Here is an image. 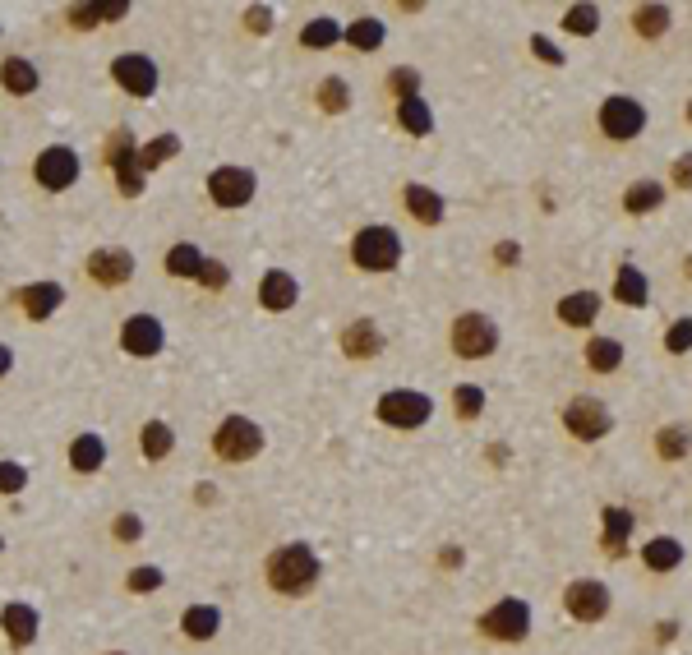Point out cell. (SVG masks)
I'll list each match as a JSON object with an SVG mask.
<instances>
[{
	"label": "cell",
	"instance_id": "cell-21",
	"mask_svg": "<svg viewBox=\"0 0 692 655\" xmlns=\"http://www.w3.org/2000/svg\"><path fill=\"white\" fill-rule=\"evenodd\" d=\"M70 466L79 476L102 471V466H107V439H102V434H79V439L70 443Z\"/></svg>",
	"mask_w": 692,
	"mask_h": 655
},
{
	"label": "cell",
	"instance_id": "cell-38",
	"mask_svg": "<svg viewBox=\"0 0 692 655\" xmlns=\"http://www.w3.org/2000/svg\"><path fill=\"white\" fill-rule=\"evenodd\" d=\"M563 28L577 37H596L600 33V10L596 5H573V10L563 14Z\"/></svg>",
	"mask_w": 692,
	"mask_h": 655
},
{
	"label": "cell",
	"instance_id": "cell-29",
	"mask_svg": "<svg viewBox=\"0 0 692 655\" xmlns=\"http://www.w3.org/2000/svg\"><path fill=\"white\" fill-rule=\"evenodd\" d=\"M642 563H646L651 572H674V568L683 563V540H674V536H656V540H646Z\"/></svg>",
	"mask_w": 692,
	"mask_h": 655
},
{
	"label": "cell",
	"instance_id": "cell-27",
	"mask_svg": "<svg viewBox=\"0 0 692 655\" xmlns=\"http://www.w3.org/2000/svg\"><path fill=\"white\" fill-rule=\"evenodd\" d=\"M397 125H402L411 139H425V134H434V111L425 97H406V102H397Z\"/></svg>",
	"mask_w": 692,
	"mask_h": 655
},
{
	"label": "cell",
	"instance_id": "cell-45",
	"mask_svg": "<svg viewBox=\"0 0 692 655\" xmlns=\"http://www.w3.org/2000/svg\"><path fill=\"white\" fill-rule=\"evenodd\" d=\"M199 282L208 286V291H222V286L231 282V273H227V263H217V259H203V268H199Z\"/></svg>",
	"mask_w": 692,
	"mask_h": 655
},
{
	"label": "cell",
	"instance_id": "cell-14",
	"mask_svg": "<svg viewBox=\"0 0 692 655\" xmlns=\"http://www.w3.org/2000/svg\"><path fill=\"white\" fill-rule=\"evenodd\" d=\"M0 628H5L14 651H28L37 642V632H42V619H37V609L28 600H10V605H0Z\"/></svg>",
	"mask_w": 692,
	"mask_h": 655
},
{
	"label": "cell",
	"instance_id": "cell-11",
	"mask_svg": "<svg viewBox=\"0 0 692 655\" xmlns=\"http://www.w3.org/2000/svg\"><path fill=\"white\" fill-rule=\"evenodd\" d=\"M254 190H259V180H254L250 167H217L208 176V199L217 208H245L254 199Z\"/></svg>",
	"mask_w": 692,
	"mask_h": 655
},
{
	"label": "cell",
	"instance_id": "cell-39",
	"mask_svg": "<svg viewBox=\"0 0 692 655\" xmlns=\"http://www.w3.org/2000/svg\"><path fill=\"white\" fill-rule=\"evenodd\" d=\"M453 406H457V416H462V420H476L480 411H485V393H480L476 383H457Z\"/></svg>",
	"mask_w": 692,
	"mask_h": 655
},
{
	"label": "cell",
	"instance_id": "cell-7",
	"mask_svg": "<svg viewBox=\"0 0 692 655\" xmlns=\"http://www.w3.org/2000/svg\"><path fill=\"white\" fill-rule=\"evenodd\" d=\"M600 134L614 143H633L637 134L646 130V107L637 102V97L628 93H609L605 102H600Z\"/></svg>",
	"mask_w": 692,
	"mask_h": 655
},
{
	"label": "cell",
	"instance_id": "cell-5",
	"mask_svg": "<svg viewBox=\"0 0 692 655\" xmlns=\"http://www.w3.org/2000/svg\"><path fill=\"white\" fill-rule=\"evenodd\" d=\"M563 429H568L577 443H600V439H609V429H614V411L591 393L573 397V402L563 406Z\"/></svg>",
	"mask_w": 692,
	"mask_h": 655
},
{
	"label": "cell",
	"instance_id": "cell-28",
	"mask_svg": "<svg viewBox=\"0 0 692 655\" xmlns=\"http://www.w3.org/2000/svg\"><path fill=\"white\" fill-rule=\"evenodd\" d=\"M0 84H5V93H14V97L37 93V65L24 56H10L0 65Z\"/></svg>",
	"mask_w": 692,
	"mask_h": 655
},
{
	"label": "cell",
	"instance_id": "cell-36",
	"mask_svg": "<svg viewBox=\"0 0 692 655\" xmlns=\"http://www.w3.org/2000/svg\"><path fill=\"white\" fill-rule=\"evenodd\" d=\"M342 37H346V42H351L356 51H379V47H383V37H388V33H383L379 19H356V24L346 28Z\"/></svg>",
	"mask_w": 692,
	"mask_h": 655
},
{
	"label": "cell",
	"instance_id": "cell-25",
	"mask_svg": "<svg viewBox=\"0 0 692 655\" xmlns=\"http://www.w3.org/2000/svg\"><path fill=\"white\" fill-rule=\"evenodd\" d=\"M656 208H665V185L660 180H637V185L623 190V213L646 217V213H656Z\"/></svg>",
	"mask_w": 692,
	"mask_h": 655
},
{
	"label": "cell",
	"instance_id": "cell-3",
	"mask_svg": "<svg viewBox=\"0 0 692 655\" xmlns=\"http://www.w3.org/2000/svg\"><path fill=\"white\" fill-rule=\"evenodd\" d=\"M351 263L360 273H393L402 263V236L393 227H365L351 240Z\"/></svg>",
	"mask_w": 692,
	"mask_h": 655
},
{
	"label": "cell",
	"instance_id": "cell-17",
	"mask_svg": "<svg viewBox=\"0 0 692 655\" xmlns=\"http://www.w3.org/2000/svg\"><path fill=\"white\" fill-rule=\"evenodd\" d=\"M88 273H93V282H102V286H125L134 277V259L125 250H97L93 259H88Z\"/></svg>",
	"mask_w": 692,
	"mask_h": 655
},
{
	"label": "cell",
	"instance_id": "cell-48",
	"mask_svg": "<svg viewBox=\"0 0 692 655\" xmlns=\"http://www.w3.org/2000/svg\"><path fill=\"white\" fill-rule=\"evenodd\" d=\"M245 28H250V33H268V28H273V10H268V5L245 10Z\"/></svg>",
	"mask_w": 692,
	"mask_h": 655
},
{
	"label": "cell",
	"instance_id": "cell-34",
	"mask_svg": "<svg viewBox=\"0 0 692 655\" xmlns=\"http://www.w3.org/2000/svg\"><path fill=\"white\" fill-rule=\"evenodd\" d=\"M337 42H342V28H337L333 19H310L305 33H300V47L305 51H328V47H337Z\"/></svg>",
	"mask_w": 692,
	"mask_h": 655
},
{
	"label": "cell",
	"instance_id": "cell-52",
	"mask_svg": "<svg viewBox=\"0 0 692 655\" xmlns=\"http://www.w3.org/2000/svg\"><path fill=\"white\" fill-rule=\"evenodd\" d=\"M10 365H14V356H10V346H0V374H10Z\"/></svg>",
	"mask_w": 692,
	"mask_h": 655
},
{
	"label": "cell",
	"instance_id": "cell-54",
	"mask_svg": "<svg viewBox=\"0 0 692 655\" xmlns=\"http://www.w3.org/2000/svg\"><path fill=\"white\" fill-rule=\"evenodd\" d=\"M111 655H125V651H111Z\"/></svg>",
	"mask_w": 692,
	"mask_h": 655
},
{
	"label": "cell",
	"instance_id": "cell-18",
	"mask_svg": "<svg viewBox=\"0 0 692 655\" xmlns=\"http://www.w3.org/2000/svg\"><path fill=\"white\" fill-rule=\"evenodd\" d=\"M402 203H406V213L416 217L420 227H439V222H443V194H434L430 185H406Z\"/></svg>",
	"mask_w": 692,
	"mask_h": 655
},
{
	"label": "cell",
	"instance_id": "cell-19",
	"mask_svg": "<svg viewBox=\"0 0 692 655\" xmlns=\"http://www.w3.org/2000/svg\"><path fill=\"white\" fill-rule=\"evenodd\" d=\"M342 351H346L351 360H374V356L383 351V333L374 328L370 319H356V323H351V328L342 333Z\"/></svg>",
	"mask_w": 692,
	"mask_h": 655
},
{
	"label": "cell",
	"instance_id": "cell-41",
	"mask_svg": "<svg viewBox=\"0 0 692 655\" xmlns=\"http://www.w3.org/2000/svg\"><path fill=\"white\" fill-rule=\"evenodd\" d=\"M111 540H120V545H139V540H144V517L120 513L116 522H111Z\"/></svg>",
	"mask_w": 692,
	"mask_h": 655
},
{
	"label": "cell",
	"instance_id": "cell-6",
	"mask_svg": "<svg viewBox=\"0 0 692 655\" xmlns=\"http://www.w3.org/2000/svg\"><path fill=\"white\" fill-rule=\"evenodd\" d=\"M213 453L222 462H250L263 453V429L250 416H227L213 429Z\"/></svg>",
	"mask_w": 692,
	"mask_h": 655
},
{
	"label": "cell",
	"instance_id": "cell-10",
	"mask_svg": "<svg viewBox=\"0 0 692 655\" xmlns=\"http://www.w3.org/2000/svg\"><path fill=\"white\" fill-rule=\"evenodd\" d=\"M79 171H84V162H79V153L74 148H65V143H56V148H47V153H37L33 162V176L42 190L60 194V190H70L74 180H79Z\"/></svg>",
	"mask_w": 692,
	"mask_h": 655
},
{
	"label": "cell",
	"instance_id": "cell-22",
	"mask_svg": "<svg viewBox=\"0 0 692 655\" xmlns=\"http://www.w3.org/2000/svg\"><path fill=\"white\" fill-rule=\"evenodd\" d=\"M614 300H619V305H633V310H642L646 300H651V286H646L642 268L619 263V273H614Z\"/></svg>",
	"mask_w": 692,
	"mask_h": 655
},
{
	"label": "cell",
	"instance_id": "cell-1",
	"mask_svg": "<svg viewBox=\"0 0 692 655\" xmlns=\"http://www.w3.org/2000/svg\"><path fill=\"white\" fill-rule=\"evenodd\" d=\"M319 577H323V563L314 554V545H305V540H291V545L273 549L268 563H263V582L287 600L310 596L314 586H319Z\"/></svg>",
	"mask_w": 692,
	"mask_h": 655
},
{
	"label": "cell",
	"instance_id": "cell-37",
	"mask_svg": "<svg viewBox=\"0 0 692 655\" xmlns=\"http://www.w3.org/2000/svg\"><path fill=\"white\" fill-rule=\"evenodd\" d=\"M319 107L323 111H333V116H342L346 107H351V84H346V79H323L319 84Z\"/></svg>",
	"mask_w": 692,
	"mask_h": 655
},
{
	"label": "cell",
	"instance_id": "cell-24",
	"mask_svg": "<svg viewBox=\"0 0 692 655\" xmlns=\"http://www.w3.org/2000/svg\"><path fill=\"white\" fill-rule=\"evenodd\" d=\"M60 300H65V291H60L56 282H37V286H24V291H19V305L28 310V319H51V314L60 310Z\"/></svg>",
	"mask_w": 692,
	"mask_h": 655
},
{
	"label": "cell",
	"instance_id": "cell-23",
	"mask_svg": "<svg viewBox=\"0 0 692 655\" xmlns=\"http://www.w3.org/2000/svg\"><path fill=\"white\" fill-rule=\"evenodd\" d=\"M559 319L568 328H591L600 319V296L596 291H573V296L559 300Z\"/></svg>",
	"mask_w": 692,
	"mask_h": 655
},
{
	"label": "cell",
	"instance_id": "cell-2",
	"mask_svg": "<svg viewBox=\"0 0 692 655\" xmlns=\"http://www.w3.org/2000/svg\"><path fill=\"white\" fill-rule=\"evenodd\" d=\"M476 632L485 637V642H503V646L526 642V637H531V605L517 600V596L494 600V605L476 619Z\"/></svg>",
	"mask_w": 692,
	"mask_h": 655
},
{
	"label": "cell",
	"instance_id": "cell-31",
	"mask_svg": "<svg viewBox=\"0 0 692 655\" xmlns=\"http://www.w3.org/2000/svg\"><path fill=\"white\" fill-rule=\"evenodd\" d=\"M171 448H176V434H171L167 420H148V425L139 429V453H144L148 462H162Z\"/></svg>",
	"mask_w": 692,
	"mask_h": 655
},
{
	"label": "cell",
	"instance_id": "cell-53",
	"mask_svg": "<svg viewBox=\"0 0 692 655\" xmlns=\"http://www.w3.org/2000/svg\"><path fill=\"white\" fill-rule=\"evenodd\" d=\"M683 273H688V282H692V254H688V259H683Z\"/></svg>",
	"mask_w": 692,
	"mask_h": 655
},
{
	"label": "cell",
	"instance_id": "cell-55",
	"mask_svg": "<svg viewBox=\"0 0 692 655\" xmlns=\"http://www.w3.org/2000/svg\"><path fill=\"white\" fill-rule=\"evenodd\" d=\"M688 120H692V107H688Z\"/></svg>",
	"mask_w": 692,
	"mask_h": 655
},
{
	"label": "cell",
	"instance_id": "cell-12",
	"mask_svg": "<svg viewBox=\"0 0 692 655\" xmlns=\"http://www.w3.org/2000/svg\"><path fill=\"white\" fill-rule=\"evenodd\" d=\"M111 79L130 97H153L157 93V65L144 51H125V56L111 60Z\"/></svg>",
	"mask_w": 692,
	"mask_h": 655
},
{
	"label": "cell",
	"instance_id": "cell-16",
	"mask_svg": "<svg viewBox=\"0 0 692 655\" xmlns=\"http://www.w3.org/2000/svg\"><path fill=\"white\" fill-rule=\"evenodd\" d=\"M296 300H300V282H296V277L282 273V268L263 273V282H259V305H263V310L282 314V310H291Z\"/></svg>",
	"mask_w": 692,
	"mask_h": 655
},
{
	"label": "cell",
	"instance_id": "cell-47",
	"mask_svg": "<svg viewBox=\"0 0 692 655\" xmlns=\"http://www.w3.org/2000/svg\"><path fill=\"white\" fill-rule=\"evenodd\" d=\"M531 51H536V56L545 60V65H554V70H559V65H563V51L554 47V42H549L545 33H536V37H531Z\"/></svg>",
	"mask_w": 692,
	"mask_h": 655
},
{
	"label": "cell",
	"instance_id": "cell-50",
	"mask_svg": "<svg viewBox=\"0 0 692 655\" xmlns=\"http://www.w3.org/2000/svg\"><path fill=\"white\" fill-rule=\"evenodd\" d=\"M494 259H499V268H513V263L522 259V250H517V240H499V250H494Z\"/></svg>",
	"mask_w": 692,
	"mask_h": 655
},
{
	"label": "cell",
	"instance_id": "cell-56",
	"mask_svg": "<svg viewBox=\"0 0 692 655\" xmlns=\"http://www.w3.org/2000/svg\"><path fill=\"white\" fill-rule=\"evenodd\" d=\"M0 549H5V540H0Z\"/></svg>",
	"mask_w": 692,
	"mask_h": 655
},
{
	"label": "cell",
	"instance_id": "cell-32",
	"mask_svg": "<svg viewBox=\"0 0 692 655\" xmlns=\"http://www.w3.org/2000/svg\"><path fill=\"white\" fill-rule=\"evenodd\" d=\"M669 24H674L669 5H637V10H633V28H637V37H646V42L665 37Z\"/></svg>",
	"mask_w": 692,
	"mask_h": 655
},
{
	"label": "cell",
	"instance_id": "cell-51",
	"mask_svg": "<svg viewBox=\"0 0 692 655\" xmlns=\"http://www.w3.org/2000/svg\"><path fill=\"white\" fill-rule=\"evenodd\" d=\"M97 10L102 19H120V14H130V0H97Z\"/></svg>",
	"mask_w": 692,
	"mask_h": 655
},
{
	"label": "cell",
	"instance_id": "cell-30",
	"mask_svg": "<svg viewBox=\"0 0 692 655\" xmlns=\"http://www.w3.org/2000/svg\"><path fill=\"white\" fill-rule=\"evenodd\" d=\"M692 453V429L688 425H660L656 429V457L660 462H683Z\"/></svg>",
	"mask_w": 692,
	"mask_h": 655
},
{
	"label": "cell",
	"instance_id": "cell-43",
	"mask_svg": "<svg viewBox=\"0 0 692 655\" xmlns=\"http://www.w3.org/2000/svg\"><path fill=\"white\" fill-rule=\"evenodd\" d=\"M167 582V577H162V568H153V563H139V568H130V591H157V586Z\"/></svg>",
	"mask_w": 692,
	"mask_h": 655
},
{
	"label": "cell",
	"instance_id": "cell-35",
	"mask_svg": "<svg viewBox=\"0 0 692 655\" xmlns=\"http://www.w3.org/2000/svg\"><path fill=\"white\" fill-rule=\"evenodd\" d=\"M176 153H180V139H176V134H157L153 143H144V148H139V171L148 176V171H157L162 162H167V157H176Z\"/></svg>",
	"mask_w": 692,
	"mask_h": 655
},
{
	"label": "cell",
	"instance_id": "cell-42",
	"mask_svg": "<svg viewBox=\"0 0 692 655\" xmlns=\"http://www.w3.org/2000/svg\"><path fill=\"white\" fill-rule=\"evenodd\" d=\"M388 88H393L397 102H406V97H420V74L406 70V65H397V70L388 74Z\"/></svg>",
	"mask_w": 692,
	"mask_h": 655
},
{
	"label": "cell",
	"instance_id": "cell-13",
	"mask_svg": "<svg viewBox=\"0 0 692 655\" xmlns=\"http://www.w3.org/2000/svg\"><path fill=\"white\" fill-rule=\"evenodd\" d=\"M120 346H125L130 356H139V360L157 356V351L167 346L162 319H153V314H130V319H125V328H120Z\"/></svg>",
	"mask_w": 692,
	"mask_h": 655
},
{
	"label": "cell",
	"instance_id": "cell-20",
	"mask_svg": "<svg viewBox=\"0 0 692 655\" xmlns=\"http://www.w3.org/2000/svg\"><path fill=\"white\" fill-rule=\"evenodd\" d=\"M180 632L190 637V642H213L217 632H222V609L217 605H190L180 614Z\"/></svg>",
	"mask_w": 692,
	"mask_h": 655
},
{
	"label": "cell",
	"instance_id": "cell-8",
	"mask_svg": "<svg viewBox=\"0 0 692 655\" xmlns=\"http://www.w3.org/2000/svg\"><path fill=\"white\" fill-rule=\"evenodd\" d=\"M374 416H379L383 425H393V429H420L434 416V402L425 393H416V388H393V393L379 397Z\"/></svg>",
	"mask_w": 692,
	"mask_h": 655
},
{
	"label": "cell",
	"instance_id": "cell-44",
	"mask_svg": "<svg viewBox=\"0 0 692 655\" xmlns=\"http://www.w3.org/2000/svg\"><path fill=\"white\" fill-rule=\"evenodd\" d=\"M24 485H28V466L0 462V494H24Z\"/></svg>",
	"mask_w": 692,
	"mask_h": 655
},
{
	"label": "cell",
	"instance_id": "cell-33",
	"mask_svg": "<svg viewBox=\"0 0 692 655\" xmlns=\"http://www.w3.org/2000/svg\"><path fill=\"white\" fill-rule=\"evenodd\" d=\"M199 268H203V250H199V245H190V240L171 245V254H167V273L171 277H199Z\"/></svg>",
	"mask_w": 692,
	"mask_h": 655
},
{
	"label": "cell",
	"instance_id": "cell-26",
	"mask_svg": "<svg viewBox=\"0 0 692 655\" xmlns=\"http://www.w3.org/2000/svg\"><path fill=\"white\" fill-rule=\"evenodd\" d=\"M582 356H586V370L591 374H614L628 351H623V342H614V337H591Z\"/></svg>",
	"mask_w": 692,
	"mask_h": 655
},
{
	"label": "cell",
	"instance_id": "cell-49",
	"mask_svg": "<svg viewBox=\"0 0 692 655\" xmlns=\"http://www.w3.org/2000/svg\"><path fill=\"white\" fill-rule=\"evenodd\" d=\"M97 19H102V10H97V5H74V10H70V24L74 28H97Z\"/></svg>",
	"mask_w": 692,
	"mask_h": 655
},
{
	"label": "cell",
	"instance_id": "cell-15",
	"mask_svg": "<svg viewBox=\"0 0 692 655\" xmlns=\"http://www.w3.org/2000/svg\"><path fill=\"white\" fill-rule=\"evenodd\" d=\"M600 522H605V554L609 559H623L628 554V540H633V526H637V517H633V508H623V503H605V513H600Z\"/></svg>",
	"mask_w": 692,
	"mask_h": 655
},
{
	"label": "cell",
	"instance_id": "cell-40",
	"mask_svg": "<svg viewBox=\"0 0 692 655\" xmlns=\"http://www.w3.org/2000/svg\"><path fill=\"white\" fill-rule=\"evenodd\" d=\"M665 351H669V356H688V351H692V319H688V314L669 323V333H665Z\"/></svg>",
	"mask_w": 692,
	"mask_h": 655
},
{
	"label": "cell",
	"instance_id": "cell-4",
	"mask_svg": "<svg viewBox=\"0 0 692 655\" xmlns=\"http://www.w3.org/2000/svg\"><path fill=\"white\" fill-rule=\"evenodd\" d=\"M453 351L462 360H485L499 351V323L480 310H466L453 319Z\"/></svg>",
	"mask_w": 692,
	"mask_h": 655
},
{
	"label": "cell",
	"instance_id": "cell-46",
	"mask_svg": "<svg viewBox=\"0 0 692 655\" xmlns=\"http://www.w3.org/2000/svg\"><path fill=\"white\" fill-rule=\"evenodd\" d=\"M669 180H674V190H692V153H679V157H674V167H669Z\"/></svg>",
	"mask_w": 692,
	"mask_h": 655
},
{
	"label": "cell",
	"instance_id": "cell-9",
	"mask_svg": "<svg viewBox=\"0 0 692 655\" xmlns=\"http://www.w3.org/2000/svg\"><path fill=\"white\" fill-rule=\"evenodd\" d=\"M563 609H568L577 623H605L609 609H614V596H609V586L600 582V577H577V582H568V591H563Z\"/></svg>",
	"mask_w": 692,
	"mask_h": 655
}]
</instances>
